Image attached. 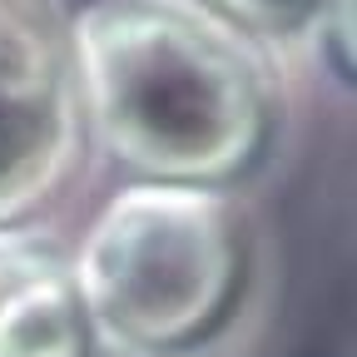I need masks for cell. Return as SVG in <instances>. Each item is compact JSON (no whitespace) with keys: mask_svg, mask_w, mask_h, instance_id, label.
I'll return each mask as SVG.
<instances>
[{"mask_svg":"<svg viewBox=\"0 0 357 357\" xmlns=\"http://www.w3.org/2000/svg\"><path fill=\"white\" fill-rule=\"evenodd\" d=\"M70 45L84 139L139 184L229 194L273 139L268 60L208 0H95Z\"/></svg>","mask_w":357,"mask_h":357,"instance_id":"1","label":"cell"},{"mask_svg":"<svg viewBox=\"0 0 357 357\" xmlns=\"http://www.w3.org/2000/svg\"><path fill=\"white\" fill-rule=\"evenodd\" d=\"M70 263L105 342L169 357L234 318L248 283V223L218 189L134 184L100 208Z\"/></svg>","mask_w":357,"mask_h":357,"instance_id":"2","label":"cell"},{"mask_svg":"<svg viewBox=\"0 0 357 357\" xmlns=\"http://www.w3.org/2000/svg\"><path fill=\"white\" fill-rule=\"evenodd\" d=\"M84 144L70 20L55 0H0V229L60 194Z\"/></svg>","mask_w":357,"mask_h":357,"instance_id":"3","label":"cell"},{"mask_svg":"<svg viewBox=\"0 0 357 357\" xmlns=\"http://www.w3.org/2000/svg\"><path fill=\"white\" fill-rule=\"evenodd\" d=\"M75 263L45 234L0 229V357H95Z\"/></svg>","mask_w":357,"mask_h":357,"instance_id":"4","label":"cell"},{"mask_svg":"<svg viewBox=\"0 0 357 357\" xmlns=\"http://www.w3.org/2000/svg\"><path fill=\"white\" fill-rule=\"evenodd\" d=\"M208 6L253 40H293L318 25L333 10V0H208Z\"/></svg>","mask_w":357,"mask_h":357,"instance_id":"5","label":"cell"},{"mask_svg":"<svg viewBox=\"0 0 357 357\" xmlns=\"http://www.w3.org/2000/svg\"><path fill=\"white\" fill-rule=\"evenodd\" d=\"M337 79H352V0H333V10L312 25Z\"/></svg>","mask_w":357,"mask_h":357,"instance_id":"6","label":"cell"}]
</instances>
